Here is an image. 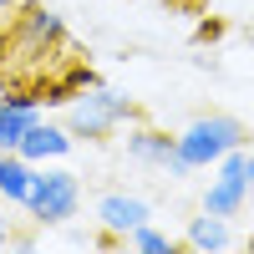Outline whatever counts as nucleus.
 I'll return each mask as SVG.
<instances>
[{
  "label": "nucleus",
  "mask_w": 254,
  "mask_h": 254,
  "mask_svg": "<svg viewBox=\"0 0 254 254\" xmlns=\"http://www.w3.org/2000/svg\"><path fill=\"white\" fill-rule=\"evenodd\" d=\"M127 158L142 168H158L168 178H193L178 158V132H163V127H132L127 132Z\"/></svg>",
  "instance_id": "39448f33"
},
{
  "label": "nucleus",
  "mask_w": 254,
  "mask_h": 254,
  "mask_svg": "<svg viewBox=\"0 0 254 254\" xmlns=\"http://www.w3.org/2000/svg\"><path fill=\"white\" fill-rule=\"evenodd\" d=\"M0 244H5V198H0Z\"/></svg>",
  "instance_id": "ddd939ff"
},
{
  "label": "nucleus",
  "mask_w": 254,
  "mask_h": 254,
  "mask_svg": "<svg viewBox=\"0 0 254 254\" xmlns=\"http://www.w3.org/2000/svg\"><path fill=\"white\" fill-rule=\"evenodd\" d=\"M15 10V0H0V15H10Z\"/></svg>",
  "instance_id": "4468645a"
},
{
  "label": "nucleus",
  "mask_w": 254,
  "mask_h": 254,
  "mask_svg": "<svg viewBox=\"0 0 254 254\" xmlns=\"http://www.w3.org/2000/svg\"><path fill=\"white\" fill-rule=\"evenodd\" d=\"M137 117V107L127 102L122 92H112V87H81L76 97H71V107H66V132L71 137H87V142H102L107 132H117L122 122H132Z\"/></svg>",
  "instance_id": "7ed1b4c3"
},
{
  "label": "nucleus",
  "mask_w": 254,
  "mask_h": 254,
  "mask_svg": "<svg viewBox=\"0 0 254 254\" xmlns=\"http://www.w3.org/2000/svg\"><path fill=\"white\" fill-rule=\"evenodd\" d=\"M249 132H244V122L239 117H229V112H208V117H193L178 132V158L188 173H208L224 153H234V147H244Z\"/></svg>",
  "instance_id": "f257e3e1"
},
{
  "label": "nucleus",
  "mask_w": 254,
  "mask_h": 254,
  "mask_svg": "<svg viewBox=\"0 0 254 254\" xmlns=\"http://www.w3.org/2000/svg\"><path fill=\"white\" fill-rule=\"evenodd\" d=\"M153 219V203H147L142 193H127V188H112V193H102L97 198V229L102 234H112L117 244L132 234L137 224Z\"/></svg>",
  "instance_id": "423d86ee"
},
{
  "label": "nucleus",
  "mask_w": 254,
  "mask_h": 254,
  "mask_svg": "<svg viewBox=\"0 0 254 254\" xmlns=\"http://www.w3.org/2000/svg\"><path fill=\"white\" fill-rule=\"evenodd\" d=\"M71 147H76V137L66 132V122H46V117H36V122H31V132L20 137L15 153L26 158V163H36V168H41V163H61Z\"/></svg>",
  "instance_id": "0eeeda50"
},
{
  "label": "nucleus",
  "mask_w": 254,
  "mask_h": 254,
  "mask_svg": "<svg viewBox=\"0 0 254 254\" xmlns=\"http://www.w3.org/2000/svg\"><path fill=\"white\" fill-rule=\"evenodd\" d=\"M208 188H203V214H219V219H239L249 208V142L224 153L214 168H208Z\"/></svg>",
  "instance_id": "20e7f679"
},
{
  "label": "nucleus",
  "mask_w": 254,
  "mask_h": 254,
  "mask_svg": "<svg viewBox=\"0 0 254 254\" xmlns=\"http://www.w3.org/2000/svg\"><path fill=\"white\" fill-rule=\"evenodd\" d=\"M31 183H36V163H26L20 153H0V198L26 208Z\"/></svg>",
  "instance_id": "9d476101"
},
{
  "label": "nucleus",
  "mask_w": 254,
  "mask_h": 254,
  "mask_svg": "<svg viewBox=\"0 0 254 254\" xmlns=\"http://www.w3.org/2000/svg\"><path fill=\"white\" fill-rule=\"evenodd\" d=\"M122 244H127V249H137V254H178V249H183V239H173V234H168V229H158L153 219L137 224Z\"/></svg>",
  "instance_id": "9b49d317"
},
{
  "label": "nucleus",
  "mask_w": 254,
  "mask_h": 254,
  "mask_svg": "<svg viewBox=\"0 0 254 254\" xmlns=\"http://www.w3.org/2000/svg\"><path fill=\"white\" fill-rule=\"evenodd\" d=\"M249 208H254V147H249Z\"/></svg>",
  "instance_id": "f8f14e48"
},
{
  "label": "nucleus",
  "mask_w": 254,
  "mask_h": 254,
  "mask_svg": "<svg viewBox=\"0 0 254 254\" xmlns=\"http://www.w3.org/2000/svg\"><path fill=\"white\" fill-rule=\"evenodd\" d=\"M229 244H234V229H229V219H219V214H193L188 229H183V249L208 254V249H229Z\"/></svg>",
  "instance_id": "1a4fd4ad"
},
{
  "label": "nucleus",
  "mask_w": 254,
  "mask_h": 254,
  "mask_svg": "<svg viewBox=\"0 0 254 254\" xmlns=\"http://www.w3.org/2000/svg\"><path fill=\"white\" fill-rule=\"evenodd\" d=\"M36 117H41V97H31V92H5L0 97V153H15Z\"/></svg>",
  "instance_id": "6e6552de"
},
{
  "label": "nucleus",
  "mask_w": 254,
  "mask_h": 254,
  "mask_svg": "<svg viewBox=\"0 0 254 254\" xmlns=\"http://www.w3.org/2000/svg\"><path fill=\"white\" fill-rule=\"evenodd\" d=\"M26 214L41 229H66L81 214V178L61 163H41L36 183H31V198H26Z\"/></svg>",
  "instance_id": "f03ea898"
}]
</instances>
